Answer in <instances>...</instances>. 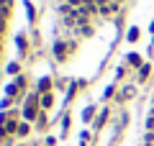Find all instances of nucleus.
<instances>
[{
	"label": "nucleus",
	"instance_id": "nucleus-2",
	"mask_svg": "<svg viewBox=\"0 0 154 146\" xmlns=\"http://www.w3.org/2000/svg\"><path fill=\"white\" fill-rule=\"evenodd\" d=\"M51 87H54V80L51 77H41L38 85H36V92L38 95H46V92H51Z\"/></svg>",
	"mask_w": 154,
	"mask_h": 146
},
{
	"label": "nucleus",
	"instance_id": "nucleus-19",
	"mask_svg": "<svg viewBox=\"0 0 154 146\" xmlns=\"http://www.w3.org/2000/svg\"><path fill=\"white\" fill-rule=\"evenodd\" d=\"M16 85H18V90H23V87H26V77L18 75V77H16Z\"/></svg>",
	"mask_w": 154,
	"mask_h": 146
},
{
	"label": "nucleus",
	"instance_id": "nucleus-7",
	"mask_svg": "<svg viewBox=\"0 0 154 146\" xmlns=\"http://www.w3.org/2000/svg\"><path fill=\"white\" fill-rule=\"evenodd\" d=\"M134 95H136V87H131V85L123 87V92L118 95V103H121V100H128V97H134Z\"/></svg>",
	"mask_w": 154,
	"mask_h": 146
},
{
	"label": "nucleus",
	"instance_id": "nucleus-16",
	"mask_svg": "<svg viewBox=\"0 0 154 146\" xmlns=\"http://www.w3.org/2000/svg\"><path fill=\"white\" fill-rule=\"evenodd\" d=\"M11 105H13V97H3V103H0V110L5 113V110L11 108Z\"/></svg>",
	"mask_w": 154,
	"mask_h": 146
},
{
	"label": "nucleus",
	"instance_id": "nucleus-12",
	"mask_svg": "<svg viewBox=\"0 0 154 146\" xmlns=\"http://www.w3.org/2000/svg\"><path fill=\"white\" fill-rule=\"evenodd\" d=\"M93 115H95V105H90V108H85L82 120H85V123H90V120H93Z\"/></svg>",
	"mask_w": 154,
	"mask_h": 146
},
{
	"label": "nucleus",
	"instance_id": "nucleus-11",
	"mask_svg": "<svg viewBox=\"0 0 154 146\" xmlns=\"http://www.w3.org/2000/svg\"><path fill=\"white\" fill-rule=\"evenodd\" d=\"M5 72H8V75H16V77H18V72H21V64H18V62H11V64L5 67Z\"/></svg>",
	"mask_w": 154,
	"mask_h": 146
},
{
	"label": "nucleus",
	"instance_id": "nucleus-6",
	"mask_svg": "<svg viewBox=\"0 0 154 146\" xmlns=\"http://www.w3.org/2000/svg\"><path fill=\"white\" fill-rule=\"evenodd\" d=\"M38 105H41L44 110H49L51 105H54V95H51V92H46V95H41V97H38Z\"/></svg>",
	"mask_w": 154,
	"mask_h": 146
},
{
	"label": "nucleus",
	"instance_id": "nucleus-18",
	"mask_svg": "<svg viewBox=\"0 0 154 146\" xmlns=\"http://www.w3.org/2000/svg\"><path fill=\"white\" fill-rule=\"evenodd\" d=\"M41 146H57V138L54 136H46V138L41 141Z\"/></svg>",
	"mask_w": 154,
	"mask_h": 146
},
{
	"label": "nucleus",
	"instance_id": "nucleus-14",
	"mask_svg": "<svg viewBox=\"0 0 154 146\" xmlns=\"http://www.w3.org/2000/svg\"><path fill=\"white\" fill-rule=\"evenodd\" d=\"M28 133H31V126H28V123H21V126H18V133H16V136H21V138H23V136H28Z\"/></svg>",
	"mask_w": 154,
	"mask_h": 146
},
{
	"label": "nucleus",
	"instance_id": "nucleus-1",
	"mask_svg": "<svg viewBox=\"0 0 154 146\" xmlns=\"http://www.w3.org/2000/svg\"><path fill=\"white\" fill-rule=\"evenodd\" d=\"M38 97H41V95L36 92V95H31V97L26 100V105H23V118H26L28 123L38 118Z\"/></svg>",
	"mask_w": 154,
	"mask_h": 146
},
{
	"label": "nucleus",
	"instance_id": "nucleus-20",
	"mask_svg": "<svg viewBox=\"0 0 154 146\" xmlns=\"http://www.w3.org/2000/svg\"><path fill=\"white\" fill-rule=\"evenodd\" d=\"M113 92H116V87H113V85L105 87V100H108V97H113Z\"/></svg>",
	"mask_w": 154,
	"mask_h": 146
},
{
	"label": "nucleus",
	"instance_id": "nucleus-8",
	"mask_svg": "<svg viewBox=\"0 0 154 146\" xmlns=\"http://www.w3.org/2000/svg\"><path fill=\"white\" fill-rule=\"evenodd\" d=\"M69 126H72V118H69V115H62V138H67Z\"/></svg>",
	"mask_w": 154,
	"mask_h": 146
},
{
	"label": "nucleus",
	"instance_id": "nucleus-4",
	"mask_svg": "<svg viewBox=\"0 0 154 146\" xmlns=\"http://www.w3.org/2000/svg\"><path fill=\"white\" fill-rule=\"evenodd\" d=\"M18 126H21V123H18L16 118H8V120H5V126H3V133H5V136L18 133Z\"/></svg>",
	"mask_w": 154,
	"mask_h": 146
},
{
	"label": "nucleus",
	"instance_id": "nucleus-21",
	"mask_svg": "<svg viewBox=\"0 0 154 146\" xmlns=\"http://www.w3.org/2000/svg\"><path fill=\"white\" fill-rule=\"evenodd\" d=\"M21 146H23V144H21Z\"/></svg>",
	"mask_w": 154,
	"mask_h": 146
},
{
	"label": "nucleus",
	"instance_id": "nucleus-15",
	"mask_svg": "<svg viewBox=\"0 0 154 146\" xmlns=\"http://www.w3.org/2000/svg\"><path fill=\"white\" fill-rule=\"evenodd\" d=\"M126 38H128V41H136V38H139V28H128V33H126Z\"/></svg>",
	"mask_w": 154,
	"mask_h": 146
},
{
	"label": "nucleus",
	"instance_id": "nucleus-17",
	"mask_svg": "<svg viewBox=\"0 0 154 146\" xmlns=\"http://www.w3.org/2000/svg\"><path fill=\"white\" fill-rule=\"evenodd\" d=\"M36 126H38V128H46V113H38V118H36Z\"/></svg>",
	"mask_w": 154,
	"mask_h": 146
},
{
	"label": "nucleus",
	"instance_id": "nucleus-9",
	"mask_svg": "<svg viewBox=\"0 0 154 146\" xmlns=\"http://www.w3.org/2000/svg\"><path fill=\"white\" fill-rule=\"evenodd\" d=\"M105 120H108V108H105L103 113H100L98 118H95V128H103V126H105Z\"/></svg>",
	"mask_w": 154,
	"mask_h": 146
},
{
	"label": "nucleus",
	"instance_id": "nucleus-5",
	"mask_svg": "<svg viewBox=\"0 0 154 146\" xmlns=\"http://www.w3.org/2000/svg\"><path fill=\"white\" fill-rule=\"evenodd\" d=\"M23 8H26L28 23H33V21H36V8H33V3H31V0H23Z\"/></svg>",
	"mask_w": 154,
	"mask_h": 146
},
{
	"label": "nucleus",
	"instance_id": "nucleus-10",
	"mask_svg": "<svg viewBox=\"0 0 154 146\" xmlns=\"http://www.w3.org/2000/svg\"><path fill=\"white\" fill-rule=\"evenodd\" d=\"M18 92H21V90H18V85H16V82L5 87V97H18Z\"/></svg>",
	"mask_w": 154,
	"mask_h": 146
},
{
	"label": "nucleus",
	"instance_id": "nucleus-3",
	"mask_svg": "<svg viewBox=\"0 0 154 146\" xmlns=\"http://www.w3.org/2000/svg\"><path fill=\"white\" fill-rule=\"evenodd\" d=\"M16 46H18V56H26V54H28V41H26V33H18V36H16Z\"/></svg>",
	"mask_w": 154,
	"mask_h": 146
},
{
	"label": "nucleus",
	"instance_id": "nucleus-13",
	"mask_svg": "<svg viewBox=\"0 0 154 146\" xmlns=\"http://www.w3.org/2000/svg\"><path fill=\"white\" fill-rule=\"evenodd\" d=\"M126 59H128V64H131V67H141V56H139V54H128Z\"/></svg>",
	"mask_w": 154,
	"mask_h": 146
}]
</instances>
